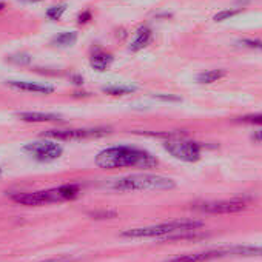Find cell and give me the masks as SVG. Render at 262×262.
<instances>
[{"instance_id": "cell-23", "label": "cell", "mask_w": 262, "mask_h": 262, "mask_svg": "<svg viewBox=\"0 0 262 262\" xmlns=\"http://www.w3.org/2000/svg\"><path fill=\"white\" fill-rule=\"evenodd\" d=\"M91 19H93L91 11H83V13H80V14H79V17H77V24H79V25H85V24H88Z\"/></svg>"}, {"instance_id": "cell-18", "label": "cell", "mask_w": 262, "mask_h": 262, "mask_svg": "<svg viewBox=\"0 0 262 262\" xmlns=\"http://www.w3.org/2000/svg\"><path fill=\"white\" fill-rule=\"evenodd\" d=\"M7 62L10 63H16V65H28L31 63V56L27 53H20V54H13L7 59Z\"/></svg>"}, {"instance_id": "cell-27", "label": "cell", "mask_w": 262, "mask_h": 262, "mask_svg": "<svg viewBox=\"0 0 262 262\" xmlns=\"http://www.w3.org/2000/svg\"><path fill=\"white\" fill-rule=\"evenodd\" d=\"M71 79H73L74 85H82L83 83V77L80 74H74V76H71Z\"/></svg>"}, {"instance_id": "cell-25", "label": "cell", "mask_w": 262, "mask_h": 262, "mask_svg": "<svg viewBox=\"0 0 262 262\" xmlns=\"http://www.w3.org/2000/svg\"><path fill=\"white\" fill-rule=\"evenodd\" d=\"M39 262H74V259H73V257H68V256H60V257L47 259V260H39Z\"/></svg>"}, {"instance_id": "cell-15", "label": "cell", "mask_w": 262, "mask_h": 262, "mask_svg": "<svg viewBox=\"0 0 262 262\" xmlns=\"http://www.w3.org/2000/svg\"><path fill=\"white\" fill-rule=\"evenodd\" d=\"M222 77H225L224 70H207V71L199 73L196 76V80L199 83H214V82L221 80Z\"/></svg>"}, {"instance_id": "cell-14", "label": "cell", "mask_w": 262, "mask_h": 262, "mask_svg": "<svg viewBox=\"0 0 262 262\" xmlns=\"http://www.w3.org/2000/svg\"><path fill=\"white\" fill-rule=\"evenodd\" d=\"M77 39H79V34L76 31H62L59 34H56L50 40V43L53 47H57V48H68V47L76 45Z\"/></svg>"}, {"instance_id": "cell-6", "label": "cell", "mask_w": 262, "mask_h": 262, "mask_svg": "<svg viewBox=\"0 0 262 262\" xmlns=\"http://www.w3.org/2000/svg\"><path fill=\"white\" fill-rule=\"evenodd\" d=\"M164 148L176 159L182 162H198L202 155V148L198 142L182 139V138H171L164 142Z\"/></svg>"}, {"instance_id": "cell-3", "label": "cell", "mask_w": 262, "mask_h": 262, "mask_svg": "<svg viewBox=\"0 0 262 262\" xmlns=\"http://www.w3.org/2000/svg\"><path fill=\"white\" fill-rule=\"evenodd\" d=\"M108 187L116 191H139V190L165 191V190L176 188V182L167 176L139 173V174H129L120 179H114Z\"/></svg>"}, {"instance_id": "cell-20", "label": "cell", "mask_w": 262, "mask_h": 262, "mask_svg": "<svg viewBox=\"0 0 262 262\" xmlns=\"http://www.w3.org/2000/svg\"><path fill=\"white\" fill-rule=\"evenodd\" d=\"M241 47L244 48H250V50H262V42L257 39H242L237 42Z\"/></svg>"}, {"instance_id": "cell-22", "label": "cell", "mask_w": 262, "mask_h": 262, "mask_svg": "<svg viewBox=\"0 0 262 262\" xmlns=\"http://www.w3.org/2000/svg\"><path fill=\"white\" fill-rule=\"evenodd\" d=\"M90 216H93V219H108V217H114L116 211H93L90 213Z\"/></svg>"}, {"instance_id": "cell-26", "label": "cell", "mask_w": 262, "mask_h": 262, "mask_svg": "<svg viewBox=\"0 0 262 262\" xmlns=\"http://www.w3.org/2000/svg\"><path fill=\"white\" fill-rule=\"evenodd\" d=\"M251 139H253L254 142L262 144V128H260V129H257V131H254V133L251 135Z\"/></svg>"}, {"instance_id": "cell-29", "label": "cell", "mask_w": 262, "mask_h": 262, "mask_svg": "<svg viewBox=\"0 0 262 262\" xmlns=\"http://www.w3.org/2000/svg\"><path fill=\"white\" fill-rule=\"evenodd\" d=\"M4 8H5V4H4V2H0V11H2Z\"/></svg>"}, {"instance_id": "cell-11", "label": "cell", "mask_w": 262, "mask_h": 262, "mask_svg": "<svg viewBox=\"0 0 262 262\" xmlns=\"http://www.w3.org/2000/svg\"><path fill=\"white\" fill-rule=\"evenodd\" d=\"M151 39H153V31H151V28L147 27V25H141V27L136 30L133 40L129 42L128 50H129L131 53H138V51L144 50L145 47H148L150 42H151Z\"/></svg>"}, {"instance_id": "cell-17", "label": "cell", "mask_w": 262, "mask_h": 262, "mask_svg": "<svg viewBox=\"0 0 262 262\" xmlns=\"http://www.w3.org/2000/svg\"><path fill=\"white\" fill-rule=\"evenodd\" d=\"M65 11H67V5H65V4H62V5H57V7H51V8H48V10H47V13H45V16H47L50 20H60Z\"/></svg>"}, {"instance_id": "cell-19", "label": "cell", "mask_w": 262, "mask_h": 262, "mask_svg": "<svg viewBox=\"0 0 262 262\" xmlns=\"http://www.w3.org/2000/svg\"><path fill=\"white\" fill-rule=\"evenodd\" d=\"M239 13H241V10H224V11L214 14L213 20H214V22H224V20H228V19L237 16Z\"/></svg>"}, {"instance_id": "cell-7", "label": "cell", "mask_w": 262, "mask_h": 262, "mask_svg": "<svg viewBox=\"0 0 262 262\" xmlns=\"http://www.w3.org/2000/svg\"><path fill=\"white\" fill-rule=\"evenodd\" d=\"M24 151L39 162H53L63 155L60 144L54 141H36L24 147Z\"/></svg>"}, {"instance_id": "cell-24", "label": "cell", "mask_w": 262, "mask_h": 262, "mask_svg": "<svg viewBox=\"0 0 262 262\" xmlns=\"http://www.w3.org/2000/svg\"><path fill=\"white\" fill-rule=\"evenodd\" d=\"M155 99H159V100H164V102H179L181 100L176 96H165V94H156Z\"/></svg>"}, {"instance_id": "cell-12", "label": "cell", "mask_w": 262, "mask_h": 262, "mask_svg": "<svg viewBox=\"0 0 262 262\" xmlns=\"http://www.w3.org/2000/svg\"><path fill=\"white\" fill-rule=\"evenodd\" d=\"M114 62V57L111 53H106L105 50L102 48H96L93 53H91V57H90V65L93 70L99 71V73H103L106 71L111 63Z\"/></svg>"}, {"instance_id": "cell-28", "label": "cell", "mask_w": 262, "mask_h": 262, "mask_svg": "<svg viewBox=\"0 0 262 262\" xmlns=\"http://www.w3.org/2000/svg\"><path fill=\"white\" fill-rule=\"evenodd\" d=\"M22 2H27V4H36V2H42V0H22Z\"/></svg>"}, {"instance_id": "cell-8", "label": "cell", "mask_w": 262, "mask_h": 262, "mask_svg": "<svg viewBox=\"0 0 262 262\" xmlns=\"http://www.w3.org/2000/svg\"><path fill=\"white\" fill-rule=\"evenodd\" d=\"M194 210L208 213V214H230L239 213L247 208V202L244 199H228V201H210L193 205Z\"/></svg>"}, {"instance_id": "cell-5", "label": "cell", "mask_w": 262, "mask_h": 262, "mask_svg": "<svg viewBox=\"0 0 262 262\" xmlns=\"http://www.w3.org/2000/svg\"><path fill=\"white\" fill-rule=\"evenodd\" d=\"M110 128H68V129H47L42 133V138L54 141H88L108 136Z\"/></svg>"}, {"instance_id": "cell-21", "label": "cell", "mask_w": 262, "mask_h": 262, "mask_svg": "<svg viewBox=\"0 0 262 262\" xmlns=\"http://www.w3.org/2000/svg\"><path fill=\"white\" fill-rule=\"evenodd\" d=\"M239 122L244 123H254V125H262V114H251V116H244L239 119Z\"/></svg>"}, {"instance_id": "cell-4", "label": "cell", "mask_w": 262, "mask_h": 262, "mask_svg": "<svg viewBox=\"0 0 262 262\" xmlns=\"http://www.w3.org/2000/svg\"><path fill=\"white\" fill-rule=\"evenodd\" d=\"M80 194L79 185L68 184L57 188L42 190V191H31V193H16L11 196V199L16 204L27 205V207H37L53 202H63V201H73Z\"/></svg>"}, {"instance_id": "cell-13", "label": "cell", "mask_w": 262, "mask_h": 262, "mask_svg": "<svg viewBox=\"0 0 262 262\" xmlns=\"http://www.w3.org/2000/svg\"><path fill=\"white\" fill-rule=\"evenodd\" d=\"M16 116L20 120H24V122H34V123H40V122H62L63 120L60 114H54V113L24 111V113H17Z\"/></svg>"}, {"instance_id": "cell-1", "label": "cell", "mask_w": 262, "mask_h": 262, "mask_svg": "<svg viewBox=\"0 0 262 262\" xmlns=\"http://www.w3.org/2000/svg\"><path fill=\"white\" fill-rule=\"evenodd\" d=\"M94 164L103 170H116L125 167L155 168L158 167L159 161L147 150L129 145H117L105 148L100 153H97Z\"/></svg>"}, {"instance_id": "cell-2", "label": "cell", "mask_w": 262, "mask_h": 262, "mask_svg": "<svg viewBox=\"0 0 262 262\" xmlns=\"http://www.w3.org/2000/svg\"><path fill=\"white\" fill-rule=\"evenodd\" d=\"M204 227L202 221L196 219H179V221H170L162 222L158 225H148V227H138V228H128L120 233L122 237L129 239H185V237H194L196 233Z\"/></svg>"}, {"instance_id": "cell-16", "label": "cell", "mask_w": 262, "mask_h": 262, "mask_svg": "<svg viewBox=\"0 0 262 262\" xmlns=\"http://www.w3.org/2000/svg\"><path fill=\"white\" fill-rule=\"evenodd\" d=\"M135 91H136V86H131V85H110V86L102 88V93L110 94V96H125Z\"/></svg>"}, {"instance_id": "cell-30", "label": "cell", "mask_w": 262, "mask_h": 262, "mask_svg": "<svg viewBox=\"0 0 262 262\" xmlns=\"http://www.w3.org/2000/svg\"><path fill=\"white\" fill-rule=\"evenodd\" d=\"M0 176H2V168H0Z\"/></svg>"}, {"instance_id": "cell-10", "label": "cell", "mask_w": 262, "mask_h": 262, "mask_svg": "<svg viewBox=\"0 0 262 262\" xmlns=\"http://www.w3.org/2000/svg\"><path fill=\"white\" fill-rule=\"evenodd\" d=\"M7 85L13 90L24 91V93H36V94H53L56 88L48 83L39 82H28V80H7Z\"/></svg>"}, {"instance_id": "cell-9", "label": "cell", "mask_w": 262, "mask_h": 262, "mask_svg": "<svg viewBox=\"0 0 262 262\" xmlns=\"http://www.w3.org/2000/svg\"><path fill=\"white\" fill-rule=\"evenodd\" d=\"M224 257H234V247H222V248H214V250H207V251L181 254L165 262H208V260L224 259Z\"/></svg>"}]
</instances>
